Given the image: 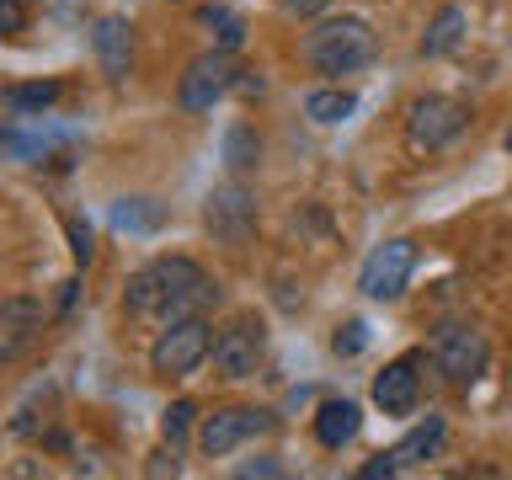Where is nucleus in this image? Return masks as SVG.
Masks as SVG:
<instances>
[{
  "label": "nucleus",
  "instance_id": "f257e3e1",
  "mask_svg": "<svg viewBox=\"0 0 512 480\" xmlns=\"http://www.w3.org/2000/svg\"><path fill=\"white\" fill-rule=\"evenodd\" d=\"M208 304H219V283L192 256H160V262L139 267L123 288V310L134 320H155V326H171L182 315H203Z\"/></svg>",
  "mask_w": 512,
  "mask_h": 480
},
{
  "label": "nucleus",
  "instance_id": "f03ea898",
  "mask_svg": "<svg viewBox=\"0 0 512 480\" xmlns=\"http://www.w3.org/2000/svg\"><path fill=\"white\" fill-rule=\"evenodd\" d=\"M374 54H379V38L363 16H331V22L304 32V59H310V70H320V75H352Z\"/></svg>",
  "mask_w": 512,
  "mask_h": 480
},
{
  "label": "nucleus",
  "instance_id": "7ed1b4c3",
  "mask_svg": "<svg viewBox=\"0 0 512 480\" xmlns=\"http://www.w3.org/2000/svg\"><path fill=\"white\" fill-rule=\"evenodd\" d=\"M203 358H214V326L203 315H182L171 326H160L155 347H150L155 379H187Z\"/></svg>",
  "mask_w": 512,
  "mask_h": 480
},
{
  "label": "nucleus",
  "instance_id": "20e7f679",
  "mask_svg": "<svg viewBox=\"0 0 512 480\" xmlns=\"http://www.w3.org/2000/svg\"><path fill=\"white\" fill-rule=\"evenodd\" d=\"M432 363H438V374L448 384H475L480 374H486V363H491V342H486V331L470 326V320H443L438 336H432Z\"/></svg>",
  "mask_w": 512,
  "mask_h": 480
},
{
  "label": "nucleus",
  "instance_id": "39448f33",
  "mask_svg": "<svg viewBox=\"0 0 512 480\" xmlns=\"http://www.w3.org/2000/svg\"><path fill=\"white\" fill-rule=\"evenodd\" d=\"M464 128H470V102H459V96L427 91L406 107V144L411 150H443Z\"/></svg>",
  "mask_w": 512,
  "mask_h": 480
},
{
  "label": "nucleus",
  "instance_id": "423d86ee",
  "mask_svg": "<svg viewBox=\"0 0 512 480\" xmlns=\"http://www.w3.org/2000/svg\"><path fill=\"white\" fill-rule=\"evenodd\" d=\"M411 272H416V246L411 240H384V246L368 251V262L358 272V288L368 299H379V304H390L406 294V283H411Z\"/></svg>",
  "mask_w": 512,
  "mask_h": 480
},
{
  "label": "nucleus",
  "instance_id": "0eeeda50",
  "mask_svg": "<svg viewBox=\"0 0 512 480\" xmlns=\"http://www.w3.org/2000/svg\"><path fill=\"white\" fill-rule=\"evenodd\" d=\"M203 224L214 240H224V246H246L256 235V198L240 182H219L203 198Z\"/></svg>",
  "mask_w": 512,
  "mask_h": 480
},
{
  "label": "nucleus",
  "instance_id": "6e6552de",
  "mask_svg": "<svg viewBox=\"0 0 512 480\" xmlns=\"http://www.w3.org/2000/svg\"><path fill=\"white\" fill-rule=\"evenodd\" d=\"M262 352H267L262 315H235L230 326L214 336V368L224 379H251L256 363H262Z\"/></svg>",
  "mask_w": 512,
  "mask_h": 480
},
{
  "label": "nucleus",
  "instance_id": "1a4fd4ad",
  "mask_svg": "<svg viewBox=\"0 0 512 480\" xmlns=\"http://www.w3.org/2000/svg\"><path fill=\"white\" fill-rule=\"evenodd\" d=\"M235 75L240 70L230 64V48H208V54L187 64L182 86H176V102H182V112H214V102L235 86Z\"/></svg>",
  "mask_w": 512,
  "mask_h": 480
},
{
  "label": "nucleus",
  "instance_id": "9d476101",
  "mask_svg": "<svg viewBox=\"0 0 512 480\" xmlns=\"http://www.w3.org/2000/svg\"><path fill=\"white\" fill-rule=\"evenodd\" d=\"M272 427V416L267 411H251V406H224L214 416H203V427H198V443H203V454L208 459H224V454H235L246 438H256V432H267Z\"/></svg>",
  "mask_w": 512,
  "mask_h": 480
},
{
  "label": "nucleus",
  "instance_id": "9b49d317",
  "mask_svg": "<svg viewBox=\"0 0 512 480\" xmlns=\"http://www.w3.org/2000/svg\"><path fill=\"white\" fill-rule=\"evenodd\" d=\"M422 352H406V358H395V363H384V374L374 379V400H379V411L384 416H411L416 411V400H422Z\"/></svg>",
  "mask_w": 512,
  "mask_h": 480
},
{
  "label": "nucleus",
  "instance_id": "f8f14e48",
  "mask_svg": "<svg viewBox=\"0 0 512 480\" xmlns=\"http://www.w3.org/2000/svg\"><path fill=\"white\" fill-rule=\"evenodd\" d=\"M43 331V304L32 294H11L0 304V363H16L22 352L38 342Z\"/></svg>",
  "mask_w": 512,
  "mask_h": 480
},
{
  "label": "nucleus",
  "instance_id": "ddd939ff",
  "mask_svg": "<svg viewBox=\"0 0 512 480\" xmlns=\"http://www.w3.org/2000/svg\"><path fill=\"white\" fill-rule=\"evenodd\" d=\"M91 54H96L107 80H123L134 70V27H128V16H96L91 22Z\"/></svg>",
  "mask_w": 512,
  "mask_h": 480
},
{
  "label": "nucleus",
  "instance_id": "4468645a",
  "mask_svg": "<svg viewBox=\"0 0 512 480\" xmlns=\"http://www.w3.org/2000/svg\"><path fill=\"white\" fill-rule=\"evenodd\" d=\"M358 427H363L358 400H326V406L315 411V438H320V448L352 443V438H358Z\"/></svg>",
  "mask_w": 512,
  "mask_h": 480
},
{
  "label": "nucleus",
  "instance_id": "2eb2a0df",
  "mask_svg": "<svg viewBox=\"0 0 512 480\" xmlns=\"http://www.w3.org/2000/svg\"><path fill=\"white\" fill-rule=\"evenodd\" d=\"M464 32H470V16H464V6H443V11L427 22V32H422V54H427V59L454 54V48L464 43Z\"/></svg>",
  "mask_w": 512,
  "mask_h": 480
},
{
  "label": "nucleus",
  "instance_id": "dca6fc26",
  "mask_svg": "<svg viewBox=\"0 0 512 480\" xmlns=\"http://www.w3.org/2000/svg\"><path fill=\"white\" fill-rule=\"evenodd\" d=\"M443 438H448L443 416H427V422H416L406 438L395 443V459H400V464H422V459H432V454L443 448Z\"/></svg>",
  "mask_w": 512,
  "mask_h": 480
},
{
  "label": "nucleus",
  "instance_id": "f3484780",
  "mask_svg": "<svg viewBox=\"0 0 512 480\" xmlns=\"http://www.w3.org/2000/svg\"><path fill=\"white\" fill-rule=\"evenodd\" d=\"M304 112H310L315 123H342V118H352V112H358V96L342 91V86H326V91H310V96H304Z\"/></svg>",
  "mask_w": 512,
  "mask_h": 480
},
{
  "label": "nucleus",
  "instance_id": "a211bd4d",
  "mask_svg": "<svg viewBox=\"0 0 512 480\" xmlns=\"http://www.w3.org/2000/svg\"><path fill=\"white\" fill-rule=\"evenodd\" d=\"M54 102H59L54 80H32V86H11L6 91V112H11V118H27V112H38V118H43Z\"/></svg>",
  "mask_w": 512,
  "mask_h": 480
},
{
  "label": "nucleus",
  "instance_id": "6ab92c4d",
  "mask_svg": "<svg viewBox=\"0 0 512 480\" xmlns=\"http://www.w3.org/2000/svg\"><path fill=\"white\" fill-rule=\"evenodd\" d=\"M224 160H230V171H251L256 160H262V139H256L251 123H230V128H224Z\"/></svg>",
  "mask_w": 512,
  "mask_h": 480
},
{
  "label": "nucleus",
  "instance_id": "aec40b11",
  "mask_svg": "<svg viewBox=\"0 0 512 480\" xmlns=\"http://www.w3.org/2000/svg\"><path fill=\"white\" fill-rule=\"evenodd\" d=\"M160 219L166 214H160V203H150V198H123L112 208V224H118V230H155Z\"/></svg>",
  "mask_w": 512,
  "mask_h": 480
},
{
  "label": "nucleus",
  "instance_id": "412c9836",
  "mask_svg": "<svg viewBox=\"0 0 512 480\" xmlns=\"http://www.w3.org/2000/svg\"><path fill=\"white\" fill-rule=\"evenodd\" d=\"M198 16H203L208 27H214L219 48H240V43H246V22H240V16H235L230 6H203Z\"/></svg>",
  "mask_w": 512,
  "mask_h": 480
},
{
  "label": "nucleus",
  "instance_id": "4be33fe9",
  "mask_svg": "<svg viewBox=\"0 0 512 480\" xmlns=\"http://www.w3.org/2000/svg\"><path fill=\"white\" fill-rule=\"evenodd\" d=\"M192 422H198V406H192V400H171V406L160 411V432H166V443H171V448L187 438V427H192Z\"/></svg>",
  "mask_w": 512,
  "mask_h": 480
},
{
  "label": "nucleus",
  "instance_id": "5701e85b",
  "mask_svg": "<svg viewBox=\"0 0 512 480\" xmlns=\"http://www.w3.org/2000/svg\"><path fill=\"white\" fill-rule=\"evenodd\" d=\"M64 235H70V251H75V262L86 267L91 256H96V240H91V224H80V219H64Z\"/></svg>",
  "mask_w": 512,
  "mask_h": 480
},
{
  "label": "nucleus",
  "instance_id": "b1692460",
  "mask_svg": "<svg viewBox=\"0 0 512 480\" xmlns=\"http://www.w3.org/2000/svg\"><path fill=\"white\" fill-rule=\"evenodd\" d=\"M331 347L342 352V358H358V352L368 347V326H363V320H347V326L336 331V342H331Z\"/></svg>",
  "mask_w": 512,
  "mask_h": 480
},
{
  "label": "nucleus",
  "instance_id": "393cba45",
  "mask_svg": "<svg viewBox=\"0 0 512 480\" xmlns=\"http://www.w3.org/2000/svg\"><path fill=\"white\" fill-rule=\"evenodd\" d=\"M395 470H400V459H395V448H390V454L368 459L363 470H358V480H384V475H395Z\"/></svg>",
  "mask_w": 512,
  "mask_h": 480
},
{
  "label": "nucleus",
  "instance_id": "a878e982",
  "mask_svg": "<svg viewBox=\"0 0 512 480\" xmlns=\"http://www.w3.org/2000/svg\"><path fill=\"white\" fill-rule=\"evenodd\" d=\"M22 0H0V32H6V38H16V32H22Z\"/></svg>",
  "mask_w": 512,
  "mask_h": 480
},
{
  "label": "nucleus",
  "instance_id": "bb28decb",
  "mask_svg": "<svg viewBox=\"0 0 512 480\" xmlns=\"http://www.w3.org/2000/svg\"><path fill=\"white\" fill-rule=\"evenodd\" d=\"M278 6H283L288 16H320V11L331 6V0H278Z\"/></svg>",
  "mask_w": 512,
  "mask_h": 480
},
{
  "label": "nucleus",
  "instance_id": "cd10ccee",
  "mask_svg": "<svg viewBox=\"0 0 512 480\" xmlns=\"http://www.w3.org/2000/svg\"><path fill=\"white\" fill-rule=\"evenodd\" d=\"M235 475H240V480H246V475H283V464H278V459H256V464H240Z\"/></svg>",
  "mask_w": 512,
  "mask_h": 480
},
{
  "label": "nucleus",
  "instance_id": "c85d7f7f",
  "mask_svg": "<svg viewBox=\"0 0 512 480\" xmlns=\"http://www.w3.org/2000/svg\"><path fill=\"white\" fill-rule=\"evenodd\" d=\"M176 470H182V464H176V448H171V454L160 448V454L150 459V475H176Z\"/></svg>",
  "mask_w": 512,
  "mask_h": 480
},
{
  "label": "nucleus",
  "instance_id": "c756f323",
  "mask_svg": "<svg viewBox=\"0 0 512 480\" xmlns=\"http://www.w3.org/2000/svg\"><path fill=\"white\" fill-rule=\"evenodd\" d=\"M507 150H512V128H507Z\"/></svg>",
  "mask_w": 512,
  "mask_h": 480
}]
</instances>
